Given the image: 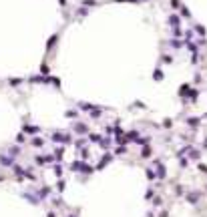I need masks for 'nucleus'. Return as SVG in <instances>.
<instances>
[{
  "mask_svg": "<svg viewBox=\"0 0 207 217\" xmlns=\"http://www.w3.org/2000/svg\"><path fill=\"white\" fill-rule=\"evenodd\" d=\"M195 30H197V34L205 36V28H203V26H201V24H197V26H195Z\"/></svg>",
  "mask_w": 207,
  "mask_h": 217,
  "instance_id": "obj_19",
  "label": "nucleus"
},
{
  "mask_svg": "<svg viewBox=\"0 0 207 217\" xmlns=\"http://www.w3.org/2000/svg\"><path fill=\"white\" fill-rule=\"evenodd\" d=\"M52 141L54 143H60V145H69V143H72V137H70L69 133H52Z\"/></svg>",
  "mask_w": 207,
  "mask_h": 217,
  "instance_id": "obj_1",
  "label": "nucleus"
},
{
  "mask_svg": "<svg viewBox=\"0 0 207 217\" xmlns=\"http://www.w3.org/2000/svg\"><path fill=\"white\" fill-rule=\"evenodd\" d=\"M161 79H163V72L157 69V70H155V80H161Z\"/></svg>",
  "mask_w": 207,
  "mask_h": 217,
  "instance_id": "obj_23",
  "label": "nucleus"
},
{
  "mask_svg": "<svg viewBox=\"0 0 207 217\" xmlns=\"http://www.w3.org/2000/svg\"><path fill=\"white\" fill-rule=\"evenodd\" d=\"M111 159H113V155H111V153H105V155H103V161L97 165V169H103V167H105V165H107Z\"/></svg>",
  "mask_w": 207,
  "mask_h": 217,
  "instance_id": "obj_7",
  "label": "nucleus"
},
{
  "mask_svg": "<svg viewBox=\"0 0 207 217\" xmlns=\"http://www.w3.org/2000/svg\"><path fill=\"white\" fill-rule=\"evenodd\" d=\"M183 44H185V42L181 40V38H179V40H177V38H173V40H171V46H173V48H183Z\"/></svg>",
  "mask_w": 207,
  "mask_h": 217,
  "instance_id": "obj_16",
  "label": "nucleus"
},
{
  "mask_svg": "<svg viewBox=\"0 0 207 217\" xmlns=\"http://www.w3.org/2000/svg\"><path fill=\"white\" fill-rule=\"evenodd\" d=\"M0 165H4V167H14V157H12V155H0Z\"/></svg>",
  "mask_w": 207,
  "mask_h": 217,
  "instance_id": "obj_3",
  "label": "nucleus"
},
{
  "mask_svg": "<svg viewBox=\"0 0 207 217\" xmlns=\"http://www.w3.org/2000/svg\"><path fill=\"white\" fill-rule=\"evenodd\" d=\"M203 147H205V149H207V139H205V143H203Z\"/></svg>",
  "mask_w": 207,
  "mask_h": 217,
  "instance_id": "obj_26",
  "label": "nucleus"
},
{
  "mask_svg": "<svg viewBox=\"0 0 207 217\" xmlns=\"http://www.w3.org/2000/svg\"><path fill=\"white\" fill-rule=\"evenodd\" d=\"M187 153H189V159L191 161H197L201 157V151H199V149H193L191 145H189V151H187Z\"/></svg>",
  "mask_w": 207,
  "mask_h": 217,
  "instance_id": "obj_6",
  "label": "nucleus"
},
{
  "mask_svg": "<svg viewBox=\"0 0 207 217\" xmlns=\"http://www.w3.org/2000/svg\"><path fill=\"white\" fill-rule=\"evenodd\" d=\"M36 163H38V165H48V163L52 165V163H54V155H52V153H50V155H38V157H36Z\"/></svg>",
  "mask_w": 207,
  "mask_h": 217,
  "instance_id": "obj_2",
  "label": "nucleus"
},
{
  "mask_svg": "<svg viewBox=\"0 0 207 217\" xmlns=\"http://www.w3.org/2000/svg\"><path fill=\"white\" fill-rule=\"evenodd\" d=\"M74 147L79 149V151H81V147H87V139H77V141H74Z\"/></svg>",
  "mask_w": 207,
  "mask_h": 217,
  "instance_id": "obj_13",
  "label": "nucleus"
},
{
  "mask_svg": "<svg viewBox=\"0 0 207 217\" xmlns=\"http://www.w3.org/2000/svg\"><path fill=\"white\" fill-rule=\"evenodd\" d=\"M89 139H91V143H97V145H101V141H103V137H101V135H97V133L89 135Z\"/></svg>",
  "mask_w": 207,
  "mask_h": 217,
  "instance_id": "obj_12",
  "label": "nucleus"
},
{
  "mask_svg": "<svg viewBox=\"0 0 207 217\" xmlns=\"http://www.w3.org/2000/svg\"><path fill=\"white\" fill-rule=\"evenodd\" d=\"M187 199H189L191 203H197V199H199V195H197V193H189V195H187Z\"/></svg>",
  "mask_w": 207,
  "mask_h": 217,
  "instance_id": "obj_18",
  "label": "nucleus"
},
{
  "mask_svg": "<svg viewBox=\"0 0 207 217\" xmlns=\"http://www.w3.org/2000/svg\"><path fill=\"white\" fill-rule=\"evenodd\" d=\"M16 143L22 145V143H24V135H18V137H16Z\"/></svg>",
  "mask_w": 207,
  "mask_h": 217,
  "instance_id": "obj_24",
  "label": "nucleus"
},
{
  "mask_svg": "<svg viewBox=\"0 0 207 217\" xmlns=\"http://www.w3.org/2000/svg\"><path fill=\"white\" fill-rule=\"evenodd\" d=\"M101 115H103V111H101L99 107H92V111H91V117H92V119H99Z\"/></svg>",
  "mask_w": 207,
  "mask_h": 217,
  "instance_id": "obj_14",
  "label": "nucleus"
},
{
  "mask_svg": "<svg viewBox=\"0 0 207 217\" xmlns=\"http://www.w3.org/2000/svg\"><path fill=\"white\" fill-rule=\"evenodd\" d=\"M161 60H163V62H165V64H171V62H173V58L169 57V54H165V57H163Z\"/></svg>",
  "mask_w": 207,
  "mask_h": 217,
  "instance_id": "obj_21",
  "label": "nucleus"
},
{
  "mask_svg": "<svg viewBox=\"0 0 207 217\" xmlns=\"http://www.w3.org/2000/svg\"><path fill=\"white\" fill-rule=\"evenodd\" d=\"M169 24H175V26H181V20H179V16H177V14H173V16H169Z\"/></svg>",
  "mask_w": 207,
  "mask_h": 217,
  "instance_id": "obj_15",
  "label": "nucleus"
},
{
  "mask_svg": "<svg viewBox=\"0 0 207 217\" xmlns=\"http://www.w3.org/2000/svg\"><path fill=\"white\" fill-rule=\"evenodd\" d=\"M155 165H157V177H159V179H165V175H167L165 165H163L161 161H155Z\"/></svg>",
  "mask_w": 207,
  "mask_h": 217,
  "instance_id": "obj_5",
  "label": "nucleus"
},
{
  "mask_svg": "<svg viewBox=\"0 0 207 217\" xmlns=\"http://www.w3.org/2000/svg\"><path fill=\"white\" fill-rule=\"evenodd\" d=\"M199 123H201V119H197V117H189V119H187V125L191 127V129H197Z\"/></svg>",
  "mask_w": 207,
  "mask_h": 217,
  "instance_id": "obj_8",
  "label": "nucleus"
},
{
  "mask_svg": "<svg viewBox=\"0 0 207 217\" xmlns=\"http://www.w3.org/2000/svg\"><path fill=\"white\" fill-rule=\"evenodd\" d=\"M30 145H32V147H42V145H44V139L42 137H32L30 139Z\"/></svg>",
  "mask_w": 207,
  "mask_h": 217,
  "instance_id": "obj_9",
  "label": "nucleus"
},
{
  "mask_svg": "<svg viewBox=\"0 0 207 217\" xmlns=\"http://www.w3.org/2000/svg\"><path fill=\"white\" fill-rule=\"evenodd\" d=\"M77 115H79V111H67V117H69V119H74Z\"/></svg>",
  "mask_w": 207,
  "mask_h": 217,
  "instance_id": "obj_22",
  "label": "nucleus"
},
{
  "mask_svg": "<svg viewBox=\"0 0 207 217\" xmlns=\"http://www.w3.org/2000/svg\"><path fill=\"white\" fill-rule=\"evenodd\" d=\"M79 107H81L79 111H82V113H91L92 111V105H89V103H81Z\"/></svg>",
  "mask_w": 207,
  "mask_h": 217,
  "instance_id": "obj_11",
  "label": "nucleus"
},
{
  "mask_svg": "<svg viewBox=\"0 0 207 217\" xmlns=\"http://www.w3.org/2000/svg\"><path fill=\"white\" fill-rule=\"evenodd\" d=\"M8 155H12V157L16 159V157L20 155V147H18V145H14V147H10V149H8Z\"/></svg>",
  "mask_w": 207,
  "mask_h": 217,
  "instance_id": "obj_10",
  "label": "nucleus"
},
{
  "mask_svg": "<svg viewBox=\"0 0 207 217\" xmlns=\"http://www.w3.org/2000/svg\"><path fill=\"white\" fill-rule=\"evenodd\" d=\"M141 157H145V159H149L151 157V147L147 145V147H143V151H141Z\"/></svg>",
  "mask_w": 207,
  "mask_h": 217,
  "instance_id": "obj_17",
  "label": "nucleus"
},
{
  "mask_svg": "<svg viewBox=\"0 0 207 217\" xmlns=\"http://www.w3.org/2000/svg\"><path fill=\"white\" fill-rule=\"evenodd\" d=\"M181 14H183V16H187V18H189V16H191V14H189V10H187V8H181Z\"/></svg>",
  "mask_w": 207,
  "mask_h": 217,
  "instance_id": "obj_25",
  "label": "nucleus"
},
{
  "mask_svg": "<svg viewBox=\"0 0 207 217\" xmlns=\"http://www.w3.org/2000/svg\"><path fill=\"white\" fill-rule=\"evenodd\" d=\"M26 133H38V127H24Z\"/></svg>",
  "mask_w": 207,
  "mask_h": 217,
  "instance_id": "obj_20",
  "label": "nucleus"
},
{
  "mask_svg": "<svg viewBox=\"0 0 207 217\" xmlns=\"http://www.w3.org/2000/svg\"><path fill=\"white\" fill-rule=\"evenodd\" d=\"M72 129H74L79 135H87V133H89V125H87V123H74Z\"/></svg>",
  "mask_w": 207,
  "mask_h": 217,
  "instance_id": "obj_4",
  "label": "nucleus"
}]
</instances>
